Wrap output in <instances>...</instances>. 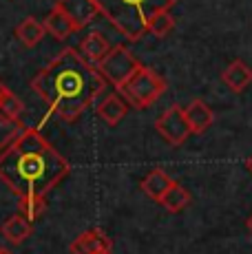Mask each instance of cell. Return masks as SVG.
Masks as SVG:
<instances>
[{
  "label": "cell",
  "instance_id": "6da1fadb",
  "mask_svg": "<svg viewBox=\"0 0 252 254\" xmlns=\"http://www.w3.org/2000/svg\"><path fill=\"white\" fill-rule=\"evenodd\" d=\"M104 84L106 80L98 66L86 62L82 53L71 47L31 80L33 93H38L53 113L66 122H75L84 113L104 91Z\"/></svg>",
  "mask_w": 252,
  "mask_h": 254
},
{
  "label": "cell",
  "instance_id": "7a4b0ae2",
  "mask_svg": "<svg viewBox=\"0 0 252 254\" xmlns=\"http://www.w3.org/2000/svg\"><path fill=\"white\" fill-rule=\"evenodd\" d=\"M69 162L36 128H25L20 137L0 155V182L7 184L18 197H45L69 175Z\"/></svg>",
  "mask_w": 252,
  "mask_h": 254
},
{
  "label": "cell",
  "instance_id": "3957f363",
  "mask_svg": "<svg viewBox=\"0 0 252 254\" xmlns=\"http://www.w3.org/2000/svg\"><path fill=\"white\" fill-rule=\"evenodd\" d=\"M179 0H95L100 16L130 42H137L146 33V24L155 13L168 11Z\"/></svg>",
  "mask_w": 252,
  "mask_h": 254
},
{
  "label": "cell",
  "instance_id": "277c9868",
  "mask_svg": "<svg viewBox=\"0 0 252 254\" xmlns=\"http://www.w3.org/2000/svg\"><path fill=\"white\" fill-rule=\"evenodd\" d=\"M164 91H166V80H164L157 71L148 69V66H139V69L128 77V82H124L118 89V93L124 97L126 104H130L137 111H144V109H148V106H153L155 102L162 97Z\"/></svg>",
  "mask_w": 252,
  "mask_h": 254
},
{
  "label": "cell",
  "instance_id": "5b68a950",
  "mask_svg": "<svg viewBox=\"0 0 252 254\" xmlns=\"http://www.w3.org/2000/svg\"><path fill=\"white\" fill-rule=\"evenodd\" d=\"M95 66H98V71L102 73V77H104L106 82H111L115 89H120L124 82H128V77L142 64H139L137 58H135L128 49L118 45V47H111L109 53H106Z\"/></svg>",
  "mask_w": 252,
  "mask_h": 254
},
{
  "label": "cell",
  "instance_id": "8992f818",
  "mask_svg": "<svg viewBox=\"0 0 252 254\" xmlns=\"http://www.w3.org/2000/svg\"><path fill=\"white\" fill-rule=\"evenodd\" d=\"M155 130L162 135V139H166L171 146H182L184 141L192 135L190 124H188L184 109L179 104H173L171 109H166L155 122Z\"/></svg>",
  "mask_w": 252,
  "mask_h": 254
},
{
  "label": "cell",
  "instance_id": "52a82bcc",
  "mask_svg": "<svg viewBox=\"0 0 252 254\" xmlns=\"http://www.w3.org/2000/svg\"><path fill=\"white\" fill-rule=\"evenodd\" d=\"M58 7L71 18L75 29L86 27L100 16L95 0H58Z\"/></svg>",
  "mask_w": 252,
  "mask_h": 254
},
{
  "label": "cell",
  "instance_id": "ba28073f",
  "mask_svg": "<svg viewBox=\"0 0 252 254\" xmlns=\"http://www.w3.org/2000/svg\"><path fill=\"white\" fill-rule=\"evenodd\" d=\"M42 24H45V31L49 33L53 40H58V42H64L66 38H71L77 31L75 24L71 22V18L66 16V13L58 7V4L49 11V16L45 18V22H42Z\"/></svg>",
  "mask_w": 252,
  "mask_h": 254
},
{
  "label": "cell",
  "instance_id": "9c48e42d",
  "mask_svg": "<svg viewBox=\"0 0 252 254\" xmlns=\"http://www.w3.org/2000/svg\"><path fill=\"white\" fill-rule=\"evenodd\" d=\"M221 80L232 93H244L252 84V69L244 60H232L221 73Z\"/></svg>",
  "mask_w": 252,
  "mask_h": 254
},
{
  "label": "cell",
  "instance_id": "30bf717a",
  "mask_svg": "<svg viewBox=\"0 0 252 254\" xmlns=\"http://www.w3.org/2000/svg\"><path fill=\"white\" fill-rule=\"evenodd\" d=\"M71 254H95L100 250H111V239L98 228H91L71 243Z\"/></svg>",
  "mask_w": 252,
  "mask_h": 254
},
{
  "label": "cell",
  "instance_id": "8fae6325",
  "mask_svg": "<svg viewBox=\"0 0 252 254\" xmlns=\"http://www.w3.org/2000/svg\"><path fill=\"white\" fill-rule=\"evenodd\" d=\"M184 115H186L188 124H190V130L197 135L206 133V130L210 128V124L215 122V115H212L210 106L203 100H192L190 104L184 109Z\"/></svg>",
  "mask_w": 252,
  "mask_h": 254
},
{
  "label": "cell",
  "instance_id": "7c38bea8",
  "mask_svg": "<svg viewBox=\"0 0 252 254\" xmlns=\"http://www.w3.org/2000/svg\"><path fill=\"white\" fill-rule=\"evenodd\" d=\"M126 111H128V104L124 102V97L120 95V93L106 95L104 100L98 104V115L106 126H118L120 122L124 120Z\"/></svg>",
  "mask_w": 252,
  "mask_h": 254
},
{
  "label": "cell",
  "instance_id": "4fadbf2b",
  "mask_svg": "<svg viewBox=\"0 0 252 254\" xmlns=\"http://www.w3.org/2000/svg\"><path fill=\"white\" fill-rule=\"evenodd\" d=\"M109 40H106L104 36H102L100 31H91L89 36H84V40L80 42V49L77 51L82 53V58H84L86 62H91V64H98L102 58L109 53Z\"/></svg>",
  "mask_w": 252,
  "mask_h": 254
},
{
  "label": "cell",
  "instance_id": "5bb4252c",
  "mask_svg": "<svg viewBox=\"0 0 252 254\" xmlns=\"http://www.w3.org/2000/svg\"><path fill=\"white\" fill-rule=\"evenodd\" d=\"M171 186H173L171 175H168L166 170H162V168H155V170H151V173L146 175V177H144L142 190H144V194H146V197L159 201V199H162V194L166 192Z\"/></svg>",
  "mask_w": 252,
  "mask_h": 254
},
{
  "label": "cell",
  "instance_id": "9a60e30c",
  "mask_svg": "<svg viewBox=\"0 0 252 254\" xmlns=\"http://www.w3.org/2000/svg\"><path fill=\"white\" fill-rule=\"evenodd\" d=\"M0 232H2V237L7 239V241L11 243H22L25 239L31 234V221H27L25 217H22L20 212L13 214V217H9L7 221L2 223V228H0Z\"/></svg>",
  "mask_w": 252,
  "mask_h": 254
},
{
  "label": "cell",
  "instance_id": "2e32d148",
  "mask_svg": "<svg viewBox=\"0 0 252 254\" xmlns=\"http://www.w3.org/2000/svg\"><path fill=\"white\" fill-rule=\"evenodd\" d=\"M45 24L42 22H38L36 18H25L20 24L16 27V38L22 42L25 47H36V45H40V40L45 38Z\"/></svg>",
  "mask_w": 252,
  "mask_h": 254
},
{
  "label": "cell",
  "instance_id": "e0dca14e",
  "mask_svg": "<svg viewBox=\"0 0 252 254\" xmlns=\"http://www.w3.org/2000/svg\"><path fill=\"white\" fill-rule=\"evenodd\" d=\"M159 203H162L164 210H168V212H182L184 208L190 203V192H188L184 186H179L173 182V186L166 190V192L162 194V199H159Z\"/></svg>",
  "mask_w": 252,
  "mask_h": 254
},
{
  "label": "cell",
  "instance_id": "ac0fdd59",
  "mask_svg": "<svg viewBox=\"0 0 252 254\" xmlns=\"http://www.w3.org/2000/svg\"><path fill=\"white\" fill-rule=\"evenodd\" d=\"M47 210V201L40 194H25V197H18V212L27 219V221H38L42 217V212Z\"/></svg>",
  "mask_w": 252,
  "mask_h": 254
},
{
  "label": "cell",
  "instance_id": "d6986e66",
  "mask_svg": "<svg viewBox=\"0 0 252 254\" xmlns=\"http://www.w3.org/2000/svg\"><path fill=\"white\" fill-rule=\"evenodd\" d=\"M22 130H25V126H22L16 117H7L0 113V150L11 146L13 141L22 135Z\"/></svg>",
  "mask_w": 252,
  "mask_h": 254
},
{
  "label": "cell",
  "instance_id": "ffe728a7",
  "mask_svg": "<svg viewBox=\"0 0 252 254\" xmlns=\"http://www.w3.org/2000/svg\"><path fill=\"white\" fill-rule=\"evenodd\" d=\"M173 29H175V18L171 16V11L155 13L146 24V33H151V36H155V38H166Z\"/></svg>",
  "mask_w": 252,
  "mask_h": 254
},
{
  "label": "cell",
  "instance_id": "44dd1931",
  "mask_svg": "<svg viewBox=\"0 0 252 254\" xmlns=\"http://www.w3.org/2000/svg\"><path fill=\"white\" fill-rule=\"evenodd\" d=\"M22 109H25V106H22V102L18 100L16 95H13L11 91H4V95L0 97V113L2 115H7V117H20V113H22Z\"/></svg>",
  "mask_w": 252,
  "mask_h": 254
},
{
  "label": "cell",
  "instance_id": "7402d4cb",
  "mask_svg": "<svg viewBox=\"0 0 252 254\" xmlns=\"http://www.w3.org/2000/svg\"><path fill=\"white\" fill-rule=\"evenodd\" d=\"M246 168H248V170H250V175H252V157L248 159V162H246Z\"/></svg>",
  "mask_w": 252,
  "mask_h": 254
},
{
  "label": "cell",
  "instance_id": "603a6c76",
  "mask_svg": "<svg viewBox=\"0 0 252 254\" xmlns=\"http://www.w3.org/2000/svg\"><path fill=\"white\" fill-rule=\"evenodd\" d=\"M4 91H7V86H4V84H2V82H0V97H2V95H4Z\"/></svg>",
  "mask_w": 252,
  "mask_h": 254
},
{
  "label": "cell",
  "instance_id": "cb8c5ba5",
  "mask_svg": "<svg viewBox=\"0 0 252 254\" xmlns=\"http://www.w3.org/2000/svg\"><path fill=\"white\" fill-rule=\"evenodd\" d=\"M248 228H250V232H252V214L248 217Z\"/></svg>",
  "mask_w": 252,
  "mask_h": 254
},
{
  "label": "cell",
  "instance_id": "d4e9b609",
  "mask_svg": "<svg viewBox=\"0 0 252 254\" xmlns=\"http://www.w3.org/2000/svg\"><path fill=\"white\" fill-rule=\"evenodd\" d=\"M0 254H13V252H9V250H4V248H0Z\"/></svg>",
  "mask_w": 252,
  "mask_h": 254
},
{
  "label": "cell",
  "instance_id": "484cf974",
  "mask_svg": "<svg viewBox=\"0 0 252 254\" xmlns=\"http://www.w3.org/2000/svg\"><path fill=\"white\" fill-rule=\"evenodd\" d=\"M95 254H111V250H100V252H95Z\"/></svg>",
  "mask_w": 252,
  "mask_h": 254
}]
</instances>
